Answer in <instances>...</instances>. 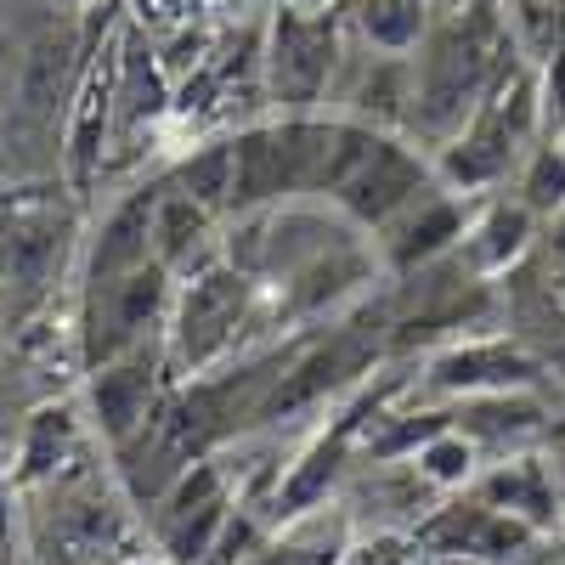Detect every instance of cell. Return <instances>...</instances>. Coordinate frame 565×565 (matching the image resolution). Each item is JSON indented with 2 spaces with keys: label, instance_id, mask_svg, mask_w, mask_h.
<instances>
[{
  "label": "cell",
  "instance_id": "cell-1",
  "mask_svg": "<svg viewBox=\"0 0 565 565\" xmlns=\"http://www.w3.org/2000/svg\"><path fill=\"white\" fill-rule=\"evenodd\" d=\"M114 18L74 0H7L0 7V170L7 181L63 175V125L90 45Z\"/></svg>",
  "mask_w": 565,
  "mask_h": 565
},
{
  "label": "cell",
  "instance_id": "cell-2",
  "mask_svg": "<svg viewBox=\"0 0 565 565\" xmlns=\"http://www.w3.org/2000/svg\"><path fill=\"white\" fill-rule=\"evenodd\" d=\"M85 204L63 175L0 181V328L18 340L79 282Z\"/></svg>",
  "mask_w": 565,
  "mask_h": 565
},
{
  "label": "cell",
  "instance_id": "cell-3",
  "mask_svg": "<svg viewBox=\"0 0 565 565\" xmlns=\"http://www.w3.org/2000/svg\"><path fill=\"white\" fill-rule=\"evenodd\" d=\"M514 68V40L498 7L487 0H458L436 12L424 45L407 57L413 103H407V141L436 153L441 141L463 130V119L481 108V97Z\"/></svg>",
  "mask_w": 565,
  "mask_h": 565
},
{
  "label": "cell",
  "instance_id": "cell-4",
  "mask_svg": "<svg viewBox=\"0 0 565 565\" xmlns=\"http://www.w3.org/2000/svg\"><path fill=\"white\" fill-rule=\"evenodd\" d=\"M345 23L340 12H306L271 0L260 23V90L277 114H322L334 74L345 63Z\"/></svg>",
  "mask_w": 565,
  "mask_h": 565
},
{
  "label": "cell",
  "instance_id": "cell-5",
  "mask_svg": "<svg viewBox=\"0 0 565 565\" xmlns=\"http://www.w3.org/2000/svg\"><path fill=\"white\" fill-rule=\"evenodd\" d=\"M249 300H255V277L232 260H215L199 277H181L164 322V362L175 380H204L238 345Z\"/></svg>",
  "mask_w": 565,
  "mask_h": 565
},
{
  "label": "cell",
  "instance_id": "cell-6",
  "mask_svg": "<svg viewBox=\"0 0 565 565\" xmlns=\"http://www.w3.org/2000/svg\"><path fill=\"white\" fill-rule=\"evenodd\" d=\"M164 380H170V362H164V345H153V340L103 362V367H85L79 373V418H85L90 441L119 452L164 402Z\"/></svg>",
  "mask_w": 565,
  "mask_h": 565
},
{
  "label": "cell",
  "instance_id": "cell-7",
  "mask_svg": "<svg viewBox=\"0 0 565 565\" xmlns=\"http://www.w3.org/2000/svg\"><path fill=\"white\" fill-rule=\"evenodd\" d=\"M232 503L238 498H232V476L221 458H199L186 476H175L153 509H141L148 514V537L159 548V565H199L210 554L215 532L226 526Z\"/></svg>",
  "mask_w": 565,
  "mask_h": 565
},
{
  "label": "cell",
  "instance_id": "cell-8",
  "mask_svg": "<svg viewBox=\"0 0 565 565\" xmlns=\"http://www.w3.org/2000/svg\"><path fill=\"white\" fill-rule=\"evenodd\" d=\"M430 181H436V170H430V153H424L418 141H407V136H373V148L362 153V164L340 181V193L328 204H334L351 226L380 232Z\"/></svg>",
  "mask_w": 565,
  "mask_h": 565
},
{
  "label": "cell",
  "instance_id": "cell-9",
  "mask_svg": "<svg viewBox=\"0 0 565 565\" xmlns=\"http://www.w3.org/2000/svg\"><path fill=\"white\" fill-rule=\"evenodd\" d=\"M543 362L521 351L509 334H469L447 340L430 367H424V391L441 402H469V396H498V391H543Z\"/></svg>",
  "mask_w": 565,
  "mask_h": 565
},
{
  "label": "cell",
  "instance_id": "cell-10",
  "mask_svg": "<svg viewBox=\"0 0 565 565\" xmlns=\"http://www.w3.org/2000/svg\"><path fill=\"white\" fill-rule=\"evenodd\" d=\"M170 170H153L130 181L125 193L97 215V226H85V249H79V289H103V282L136 271L153 260V210L164 193Z\"/></svg>",
  "mask_w": 565,
  "mask_h": 565
},
{
  "label": "cell",
  "instance_id": "cell-11",
  "mask_svg": "<svg viewBox=\"0 0 565 565\" xmlns=\"http://www.w3.org/2000/svg\"><path fill=\"white\" fill-rule=\"evenodd\" d=\"M175 114V85L159 68V52L141 23L125 18L119 29V68H114V148H108V175L130 164L136 141L159 130Z\"/></svg>",
  "mask_w": 565,
  "mask_h": 565
},
{
  "label": "cell",
  "instance_id": "cell-12",
  "mask_svg": "<svg viewBox=\"0 0 565 565\" xmlns=\"http://www.w3.org/2000/svg\"><path fill=\"white\" fill-rule=\"evenodd\" d=\"M463 226H469V199L447 193L441 181H430L418 199H407L380 232H373V238H380L391 271L407 277V271H418V266L452 255L458 238H463Z\"/></svg>",
  "mask_w": 565,
  "mask_h": 565
},
{
  "label": "cell",
  "instance_id": "cell-13",
  "mask_svg": "<svg viewBox=\"0 0 565 565\" xmlns=\"http://www.w3.org/2000/svg\"><path fill=\"white\" fill-rule=\"evenodd\" d=\"M532 249H537V215L514 193H487L476 210H469V226L458 238V260L481 282L503 277L509 266H521Z\"/></svg>",
  "mask_w": 565,
  "mask_h": 565
},
{
  "label": "cell",
  "instance_id": "cell-14",
  "mask_svg": "<svg viewBox=\"0 0 565 565\" xmlns=\"http://www.w3.org/2000/svg\"><path fill=\"white\" fill-rule=\"evenodd\" d=\"M90 447V430L79 418V402L57 396V402H40L23 424H18V441H12V481L23 492L57 481L63 469Z\"/></svg>",
  "mask_w": 565,
  "mask_h": 565
},
{
  "label": "cell",
  "instance_id": "cell-15",
  "mask_svg": "<svg viewBox=\"0 0 565 565\" xmlns=\"http://www.w3.org/2000/svg\"><path fill=\"white\" fill-rule=\"evenodd\" d=\"M548 402L537 391H498V396H469L452 402V430H463L481 447V458H509L526 452L548 430Z\"/></svg>",
  "mask_w": 565,
  "mask_h": 565
},
{
  "label": "cell",
  "instance_id": "cell-16",
  "mask_svg": "<svg viewBox=\"0 0 565 565\" xmlns=\"http://www.w3.org/2000/svg\"><path fill=\"white\" fill-rule=\"evenodd\" d=\"M487 509H503L514 521H526L532 532H554L559 526V487H554V469L537 458V452H509V458H492L476 481H469Z\"/></svg>",
  "mask_w": 565,
  "mask_h": 565
},
{
  "label": "cell",
  "instance_id": "cell-17",
  "mask_svg": "<svg viewBox=\"0 0 565 565\" xmlns=\"http://www.w3.org/2000/svg\"><path fill=\"white\" fill-rule=\"evenodd\" d=\"M215 226L221 215H210L199 199H186L181 186L164 181V193H159V210H153V260L181 282V277H199L204 266L226 260L221 244H215Z\"/></svg>",
  "mask_w": 565,
  "mask_h": 565
},
{
  "label": "cell",
  "instance_id": "cell-18",
  "mask_svg": "<svg viewBox=\"0 0 565 565\" xmlns=\"http://www.w3.org/2000/svg\"><path fill=\"white\" fill-rule=\"evenodd\" d=\"M340 23L345 40L362 45V52H385V57H413L424 34L436 23L430 0H340Z\"/></svg>",
  "mask_w": 565,
  "mask_h": 565
},
{
  "label": "cell",
  "instance_id": "cell-19",
  "mask_svg": "<svg viewBox=\"0 0 565 565\" xmlns=\"http://www.w3.org/2000/svg\"><path fill=\"white\" fill-rule=\"evenodd\" d=\"M170 186H181L186 199H199L210 215L226 221V204H232V136H210V141H199V148H186L170 164Z\"/></svg>",
  "mask_w": 565,
  "mask_h": 565
},
{
  "label": "cell",
  "instance_id": "cell-20",
  "mask_svg": "<svg viewBox=\"0 0 565 565\" xmlns=\"http://www.w3.org/2000/svg\"><path fill=\"white\" fill-rule=\"evenodd\" d=\"M407 463L418 469V481L430 487L436 498H447V492H463L469 481H476L487 458H481V447L469 441L463 430H452V424H447V430H441L436 441H424Z\"/></svg>",
  "mask_w": 565,
  "mask_h": 565
},
{
  "label": "cell",
  "instance_id": "cell-21",
  "mask_svg": "<svg viewBox=\"0 0 565 565\" xmlns=\"http://www.w3.org/2000/svg\"><path fill=\"white\" fill-rule=\"evenodd\" d=\"M514 199L537 215V226L554 210H565V141H554V136L532 141V153L514 170Z\"/></svg>",
  "mask_w": 565,
  "mask_h": 565
},
{
  "label": "cell",
  "instance_id": "cell-22",
  "mask_svg": "<svg viewBox=\"0 0 565 565\" xmlns=\"http://www.w3.org/2000/svg\"><path fill=\"white\" fill-rule=\"evenodd\" d=\"M260 543H266V514L249 509V503H232L226 526L215 532V543H210V554L199 565H244Z\"/></svg>",
  "mask_w": 565,
  "mask_h": 565
},
{
  "label": "cell",
  "instance_id": "cell-23",
  "mask_svg": "<svg viewBox=\"0 0 565 565\" xmlns=\"http://www.w3.org/2000/svg\"><path fill=\"white\" fill-rule=\"evenodd\" d=\"M413 559H418L413 532H356L334 565H413Z\"/></svg>",
  "mask_w": 565,
  "mask_h": 565
},
{
  "label": "cell",
  "instance_id": "cell-24",
  "mask_svg": "<svg viewBox=\"0 0 565 565\" xmlns=\"http://www.w3.org/2000/svg\"><path fill=\"white\" fill-rule=\"evenodd\" d=\"M537 114H543V136L565 141V45H554L537 68Z\"/></svg>",
  "mask_w": 565,
  "mask_h": 565
},
{
  "label": "cell",
  "instance_id": "cell-25",
  "mask_svg": "<svg viewBox=\"0 0 565 565\" xmlns=\"http://www.w3.org/2000/svg\"><path fill=\"white\" fill-rule=\"evenodd\" d=\"M23 487L12 481V469H0V548L23 554Z\"/></svg>",
  "mask_w": 565,
  "mask_h": 565
},
{
  "label": "cell",
  "instance_id": "cell-26",
  "mask_svg": "<svg viewBox=\"0 0 565 565\" xmlns=\"http://www.w3.org/2000/svg\"><path fill=\"white\" fill-rule=\"evenodd\" d=\"M537 249L548 255L554 271H565V210H554V215L537 226Z\"/></svg>",
  "mask_w": 565,
  "mask_h": 565
},
{
  "label": "cell",
  "instance_id": "cell-27",
  "mask_svg": "<svg viewBox=\"0 0 565 565\" xmlns=\"http://www.w3.org/2000/svg\"><path fill=\"white\" fill-rule=\"evenodd\" d=\"M282 7H306V12H334L340 0H282Z\"/></svg>",
  "mask_w": 565,
  "mask_h": 565
},
{
  "label": "cell",
  "instance_id": "cell-28",
  "mask_svg": "<svg viewBox=\"0 0 565 565\" xmlns=\"http://www.w3.org/2000/svg\"><path fill=\"white\" fill-rule=\"evenodd\" d=\"M554 300H559V311H565V271H554Z\"/></svg>",
  "mask_w": 565,
  "mask_h": 565
},
{
  "label": "cell",
  "instance_id": "cell-29",
  "mask_svg": "<svg viewBox=\"0 0 565 565\" xmlns=\"http://www.w3.org/2000/svg\"><path fill=\"white\" fill-rule=\"evenodd\" d=\"M7 345H12V340H7V328H0V362H7Z\"/></svg>",
  "mask_w": 565,
  "mask_h": 565
},
{
  "label": "cell",
  "instance_id": "cell-30",
  "mask_svg": "<svg viewBox=\"0 0 565 565\" xmlns=\"http://www.w3.org/2000/svg\"><path fill=\"white\" fill-rule=\"evenodd\" d=\"M430 7H436V12H447V7H458V0H430Z\"/></svg>",
  "mask_w": 565,
  "mask_h": 565
},
{
  "label": "cell",
  "instance_id": "cell-31",
  "mask_svg": "<svg viewBox=\"0 0 565 565\" xmlns=\"http://www.w3.org/2000/svg\"><path fill=\"white\" fill-rule=\"evenodd\" d=\"M0 565H18V554H7V548H0Z\"/></svg>",
  "mask_w": 565,
  "mask_h": 565
},
{
  "label": "cell",
  "instance_id": "cell-32",
  "mask_svg": "<svg viewBox=\"0 0 565 565\" xmlns=\"http://www.w3.org/2000/svg\"><path fill=\"white\" fill-rule=\"evenodd\" d=\"M559 380H565V362H559Z\"/></svg>",
  "mask_w": 565,
  "mask_h": 565
},
{
  "label": "cell",
  "instance_id": "cell-33",
  "mask_svg": "<svg viewBox=\"0 0 565 565\" xmlns=\"http://www.w3.org/2000/svg\"><path fill=\"white\" fill-rule=\"evenodd\" d=\"M0 7H7V0H0Z\"/></svg>",
  "mask_w": 565,
  "mask_h": 565
}]
</instances>
